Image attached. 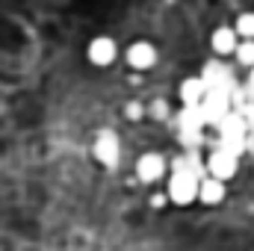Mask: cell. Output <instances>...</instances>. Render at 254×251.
Returning <instances> with one entry per match:
<instances>
[{
  "label": "cell",
  "mask_w": 254,
  "mask_h": 251,
  "mask_svg": "<svg viewBox=\"0 0 254 251\" xmlns=\"http://www.w3.org/2000/svg\"><path fill=\"white\" fill-rule=\"evenodd\" d=\"M207 92L210 89H207V83L201 77H190L181 86V101H184V107H201L204 98H207Z\"/></svg>",
  "instance_id": "cell-7"
},
{
  "label": "cell",
  "mask_w": 254,
  "mask_h": 251,
  "mask_svg": "<svg viewBox=\"0 0 254 251\" xmlns=\"http://www.w3.org/2000/svg\"><path fill=\"white\" fill-rule=\"evenodd\" d=\"M113 60H116V42L107 39V36L92 39V45H89V63L104 68V65H110Z\"/></svg>",
  "instance_id": "cell-6"
},
{
  "label": "cell",
  "mask_w": 254,
  "mask_h": 251,
  "mask_svg": "<svg viewBox=\"0 0 254 251\" xmlns=\"http://www.w3.org/2000/svg\"><path fill=\"white\" fill-rule=\"evenodd\" d=\"M163 175H166V160L160 154H142L136 160V178L142 184H157L163 181Z\"/></svg>",
  "instance_id": "cell-3"
},
{
  "label": "cell",
  "mask_w": 254,
  "mask_h": 251,
  "mask_svg": "<svg viewBox=\"0 0 254 251\" xmlns=\"http://www.w3.org/2000/svg\"><path fill=\"white\" fill-rule=\"evenodd\" d=\"M234 30H237V36H240L243 42H254V12H246V15H240Z\"/></svg>",
  "instance_id": "cell-9"
},
{
  "label": "cell",
  "mask_w": 254,
  "mask_h": 251,
  "mask_svg": "<svg viewBox=\"0 0 254 251\" xmlns=\"http://www.w3.org/2000/svg\"><path fill=\"white\" fill-rule=\"evenodd\" d=\"M154 63H157L154 45H148V42H133V45L127 48V65H130V68L145 71V68H151Z\"/></svg>",
  "instance_id": "cell-5"
},
{
  "label": "cell",
  "mask_w": 254,
  "mask_h": 251,
  "mask_svg": "<svg viewBox=\"0 0 254 251\" xmlns=\"http://www.w3.org/2000/svg\"><path fill=\"white\" fill-rule=\"evenodd\" d=\"M249 92H254V68H252V77H249V86H246Z\"/></svg>",
  "instance_id": "cell-12"
},
{
  "label": "cell",
  "mask_w": 254,
  "mask_h": 251,
  "mask_svg": "<svg viewBox=\"0 0 254 251\" xmlns=\"http://www.w3.org/2000/svg\"><path fill=\"white\" fill-rule=\"evenodd\" d=\"M246 148L254 151V127H249V142H246Z\"/></svg>",
  "instance_id": "cell-11"
},
{
  "label": "cell",
  "mask_w": 254,
  "mask_h": 251,
  "mask_svg": "<svg viewBox=\"0 0 254 251\" xmlns=\"http://www.w3.org/2000/svg\"><path fill=\"white\" fill-rule=\"evenodd\" d=\"M225 195H228V187H225V181H219V178H204L201 181V187H198V204H204V207H216V204H222L225 201Z\"/></svg>",
  "instance_id": "cell-4"
},
{
  "label": "cell",
  "mask_w": 254,
  "mask_h": 251,
  "mask_svg": "<svg viewBox=\"0 0 254 251\" xmlns=\"http://www.w3.org/2000/svg\"><path fill=\"white\" fill-rule=\"evenodd\" d=\"M237 60H240L243 65H249V68H254V42H240Z\"/></svg>",
  "instance_id": "cell-10"
},
{
  "label": "cell",
  "mask_w": 254,
  "mask_h": 251,
  "mask_svg": "<svg viewBox=\"0 0 254 251\" xmlns=\"http://www.w3.org/2000/svg\"><path fill=\"white\" fill-rule=\"evenodd\" d=\"M240 157H243V154H234V151H228V148L216 145V148L210 151V157L204 160L207 175H210V178H219V181H225V184H228V181L237 175V169H240Z\"/></svg>",
  "instance_id": "cell-1"
},
{
  "label": "cell",
  "mask_w": 254,
  "mask_h": 251,
  "mask_svg": "<svg viewBox=\"0 0 254 251\" xmlns=\"http://www.w3.org/2000/svg\"><path fill=\"white\" fill-rule=\"evenodd\" d=\"M240 36H237V30H231V27H219L216 33H213V51L216 54H237V48H240V42H237Z\"/></svg>",
  "instance_id": "cell-8"
},
{
  "label": "cell",
  "mask_w": 254,
  "mask_h": 251,
  "mask_svg": "<svg viewBox=\"0 0 254 251\" xmlns=\"http://www.w3.org/2000/svg\"><path fill=\"white\" fill-rule=\"evenodd\" d=\"M92 154H95V160H98L104 169H116V166H119V160H122L119 136H116L113 130L98 133V139H95V145H92Z\"/></svg>",
  "instance_id": "cell-2"
}]
</instances>
